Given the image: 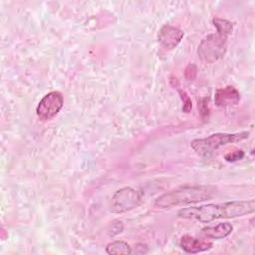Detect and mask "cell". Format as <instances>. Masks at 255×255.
I'll return each mask as SVG.
<instances>
[{
	"label": "cell",
	"mask_w": 255,
	"mask_h": 255,
	"mask_svg": "<svg viewBox=\"0 0 255 255\" xmlns=\"http://www.w3.org/2000/svg\"><path fill=\"white\" fill-rule=\"evenodd\" d=\"M255 211V200H233L220 203H208L199 206L185 207L177 211V216L183 219L208 223L216 219L236 218Z\"/></svg>",
	"instance_id": "6da1fadb"
},
{
	"label": "cell",
	"mask_w": 255,
	"mask_h": 255,
	"mask_svg": "<svg viewBox=\"0 0 255 255\" xmlns=\"http://www.w3.org/2000/svg\"><path fill=\"white\" fill-rule=\"evenodd\" d=\"M216 193L217 188L213 185H185L159 195L154 201V206L165 209L198 203L211 199Z\"/></svg>",
	"instance_id": "7a4b0ae2"
},
{
	"label": "cell",
	"mask_w": 255,
	"mask_h": 255,
	"mask_svg": "<svg viewBox=\"0 0 255 255\" xmlns=\"http://www.w3.org/2000/svg\"><path fill=\"white\" fill-rule=\"evenodd\" d=\"M249 131H240L234 133L228 132H216L206 137L202 138H195L191 140L190 146L191 148L199 155L207 156L213 153L216 149L221 146H224L228 143L238 142L243 139L248 138Z\"/></svg>",
	"instance_id": "3957f363"
},
{
	"label": "cell",
	"mask_w": 255,
	"mask_h": 255,
	"mask_svg": "<svg viewBox=\"0 0 255 255\" xmlns=\"http://www.w3.org/2000/svg\"><path fill=\"white\" fill-rule=\"evenodd\" d=\"M227 47V36L216 32L205 37L199 44L197 55L205 63H214L221 59Z\"/></svg>",
	"instance_id": "277c9868"
},
{
	"label": "cell",
	"mask_w": 255,
	"mask_h": 255,
	"mask_svg": "<svg viewBox=\"0 0 255 255\" xmlns=\"http://www.w3.org/2000/svg\"><path fill=\"white\" fill-rule=\"evenodd\" d=\"M140 201L141 194L139 191L132 187L126 186L114 193L110 210L113 213H124L138 206Z\"/></svg>",
	"instance_id": "5b68a950"
},
{
	"label": "cell",
	"mask_w": 255,
	"mask_h": 255,
	"mask_svg": "<svg viewBox=\"0 0 255 255\" xmlns=\"http://www.w3.org/2000/svg\"><path fill=\"white\" fill-rule=\"evenodd\" d=\"M63 106V95L59 91H52L40 100L36 108V115L40 121H50L59 114Z\"/></svg>",
	"instance_id": "8992f818"
},
{
	"label": "cell",
	"mask_w": 255,
	"mask_h": 255,
	"mask_svg": "<svg viewBox=\"0 0 255 255\" xmlns=\"http://www.w3.org/2000/svg\"><path fill=\"white\" fill-rule=\"evenodd\" d=\"M184 36V32L177 27L165 24L158 32V42L165 49H174Z\"/></svg>",
	"instance_id": "52a82bcc"
},
{
	"label": "cell",
	"mask_w": 255,
	"mask_h": 255,
	"mask_svg": "<svg viewBox=\"0 0 255 255\" xmlns=\"http://www.w3.org/2000/svg\"><path fill=\"white\" fill-rule=\"evenodd\" d=\"M179 246L180 248L185 251L186 253L190 254H196L204 251H208L213 247L212 242L194 237L192 235L185 234L181 236L179 240Z\"/></svg>",
	"instance_id": "ba28073f"
},
{
	"label": "cell",
	"mask_w": 255,
	"mask_h": 255,
	"mask_svg": "<svg viewBox=\"0 0 255 255\" xmlns=\"http://www.w3.org/2000/svg\"><path fill=\"white\" fill-rule=\"evenodd\" d=\"M240 101L239 92L232 86L217 89L214 94V103L219 108L235 106Z\"/></svg>",
	"instance_id": "9c48e42d"
},
{
	"label": "cell",
	"mask_w": 255,
	"mask_h": 255,
	"mask_svg": "<svg viewBox=\"0 0 255 255\" xmlns=\"http://www.w3.org/2000/svg\"><path fill=\"white\" fill-rule=\"evenodd\" d=\"M233 226L229 222H221L214 226H206L201 229V234L209 239H223L231 234Z\"/></svg>",
	"instance_id": "30bf717a"
},
{
	"label": "cell",
	"mask_w": 255,
	"mask_h": 255,
	"mask_svg": "<svg viewBox=\"0 0 255 255\" xmlns=\"http://www.w3.org/2000/svg\"><path fill=\"white\" fill-rule=\"evenodd\" d=\"M106 252L110 255H128L131 254V247L126 241L116 240L106 246Z\"/></svg>",
	"instance_id": "8fae6325"
},
{
	"label": "cell",
	"mask_w": 255,
	"mask_h": 255,
	"mask_svg": "<svg viewBox=\"0 0 255 255\" xmlns=\"http://www.w3.org/2000/svg\"><path fill=\"white\" fill-rule=\"evenodd\" d=\"M212 22H213V25L215 26L216 31L218 33L226 35V36H228L229 34L232 33V30H233L232 22L225 20V19H221V18H214L212 20Z\"/></svg>",
	"instance_id": "7c38bea8"
},
{
	"label": "cell",
	"mask_w": 255,
	"mask_h": 255,
	"mask_svg": "<svg viewBox=\"0 0 255 255\" xmlns=\"http://www.w3.org/2000/svg\"><path fill=\"white\" fill-rule=\"evenodd\" d=\"M179 95H180V98L183 102V107H182V111L184 113H189L190 110H191V107H192V104H191V100L190 98L188 97V95L182 91V90H179Z\"/></svg>",
	"instance_id": "4fadbf2b"
},
{
	"label": "cell",
	"mask_w": 255,
	"mask_h": 255,
	"mask_svg": "<svg viewBox=\"0 0 255 255\" xmlns=\"http://www.w3.org/2000/svg\"><path fill=\"white\" fill-rule=\"evenodd\" d=\"M243 157H244V151H243V150H236V151L229 152V153L225 154L224 159H225L226 161L233 162V161L240 160V159H242Z\"/></svg>",
	"instance_id": "5bb4252c"
},
{
	"label": "cell",
	"mask_w": 255,
	"mask_h": 255,
	"mask_svg": "<svg viewBox=\"0 0 255 255\" xmlns=\"http://www.w3.org/2000/svg\"><path fill=\"white\" fill-rule=\"evenodd\" d=\"M148 251V247L143 243H138L131 249V254H145Z\"/></svg>",
	"instance_id": "9a60e30c"
}]
</instances>
